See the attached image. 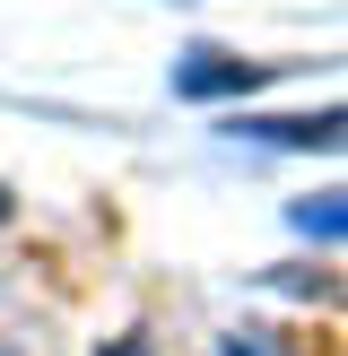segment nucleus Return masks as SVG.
<instances>
[{
  "mask_svg": "<svg viewBox=\"0 0 348 356\" xmlns=\"http://www.w3.org/2000/svg\"><path fill=\"white\" fill-rule=\"evenodd\" d=\"M226 356H270V348H261V330H235V339H226Z\"/></svg>",
  "mask_w": 348,
  "mask_h": 356,
  "instance_id": "nucleus-4",
  "label": "nucleus"
},
{
  "mask_svg": "<svg viewBox=\"0 0 348 356\" xmlns=\"http://www.w3.org/2000/svg\"><path fill=\"white\" fill-rule=\"evenodd\" d=\"M104 356H148V348H139V339H113V348H104Z\"/></svg>",
  "mask_w": 348,
  "mask_h": 356,
  "instance_id": "nucleus-5",
  "label": "nucleus"
},
{
  "mask_svg": "<svg viewBox=\"0 0 348 356\" xmlns=\"http://www.w3.org/2000/svg\"><path fill=\"white\" fill-rule=\"evenodd\" d=\"M226 139H253V148H313V156H348V104H331V113H226Z\"/></svg>",
  "mask_w": 348,
  "mask_h": 356,
  "instance_id": "nucleus-2",
  "label": "nucleus"
},
{
  "mask_svg": "<svg viewBox=\"0 0 348 356\" xmlns=\"http://www.w3.org/2000/svg\"><path fill=\"white\" fill-rule=\"evenodd\" d=\"M287 226H296V235H313V243H348V183L287 200Z\"/></svg>",
  "mask_w": 348,
  "mask_h": 356,
  "instance_id": "nucleus-3",
  "label": "nucleus"
},
{
  "mask_svg": "<svg viewBox=\"0 0 348 356\" xmlns=\"http://www.w3.org/2000/svg\"><path fill=\"white\" fill-rule=\"evenodd\" d=\"M0 356H9V348H0Z\"/></svg>",
  "mask_w": 348,
  "mask_h": 356,
  "instance_id": "nucleus-7",
  "label": "nucleus"
},
{
  "mask_svg": "<svg viewBox=\"0 0 348 356\" xmlns=\"http://www.w3.org/2000/svg\"><path fill=\"white\" fill-rule=\"evenodd\" d=\"M9 218H17V200H9V183H0V226H9Z\"/></svg>",
  "mask_w": 348,
  "mask_h": 356,
  "instance_id": "nucleus-6",
  "label": "nucleus"
},
{
  "mask_svg": "<svg viewBox=\"0 0 348 356\" xmlns=\"http://www.w3.org/2000/svg\"><path fill=\"white\" fill-rule=\"evenodd\" d=\"M287 61H244V52H218V44H191L174 52V96L191 104H226V96H253V87H270Z\"/></svg>",
  "mask_w": 348,
  "mask_h": 356,
  "instance_id": "nucleus-1",
  "label": "nucleus"
}]
</instances>
